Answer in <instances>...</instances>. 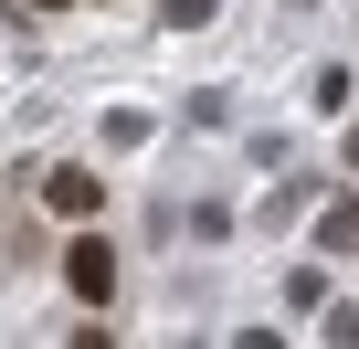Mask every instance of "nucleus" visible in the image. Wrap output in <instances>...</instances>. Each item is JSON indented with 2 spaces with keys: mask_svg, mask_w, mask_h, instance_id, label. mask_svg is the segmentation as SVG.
I'll return each mask as SVG.
<instances>
[{
  "mask_svg": "<svg viewBox=\"0 0 359 349\" xmlns=\"http://www.w3.org/2000/svg\"><path fill=\"white\" fill-rule=\"evenodd\" d=\"M64 286H74L85 307H106V296H116V244H106V233H85V244L64 254Z\"/></svg>",
  "mask_w": 359,
  "mask_h": 349,
  "instance_id": "obj_1",
  "label": "nucleus"
},
{
  "mask_svg": "<svg viewBox=\"0 0 359 349\" xmlns=\"http://www.w3.org/2000/svg\"><path fill=\"white\" fill-rule=\"evenodd\" d=\"M43 202H53L64 223H95V212H106V180H95V169H53V180H43Z\"/></svg>",
  "mask_w": 359,
  "mask_h": 349,
  "instance_id": "obj_2",
  "label": "nucleus"
},
{
  "mask_svg": "<svg viewBox=\"0 0 359 349\" xmlns=\"http://www.w3.org/2000/svg\"><path fill=\"white\" fill-rule=\"evenodd\" d=\"M158 22H169V32H201V22H212V0H158Z\"/></svg>",
  "mask_w": 359,
  "mask_h": 349,
  "instance_id": "obj_3",
  "label": "nucleus"
},
{
  "mask_svg": "<svg viewBox=\"0 0 359 349\" xmlns=\"http://www.w3.org/2000/svg\"><path fill=\"white\" fill-rule=\"evenodd\" d=\"M22 11H64V0H22Z\"/></svg>",
  "mask_w": 359,
  "mask_h": 349,
  "instance_id": "obj_4",
  "label": "nucleus"
}]
</instances>
